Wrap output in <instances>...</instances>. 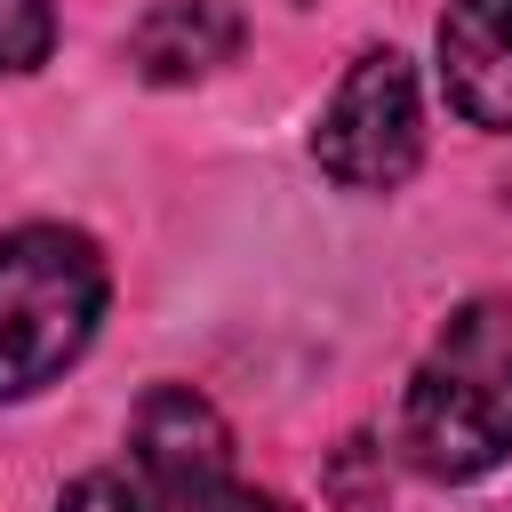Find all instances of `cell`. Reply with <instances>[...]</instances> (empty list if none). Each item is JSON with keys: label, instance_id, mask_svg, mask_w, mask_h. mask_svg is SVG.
<instances>
[{"label": "cell", "instance_id": "obj_6", "mask_svg": "<svg viewBox=\"0 0 512 512\" xmlns=\"http://www.w3.org/2000/svg\"><path fill=\"white\" fill-rule=\"evenodd\" d=\"M232 48H240V16H232L224 0H160V8L128 32L136 72H144V80H160V88H176V80H200V72L232 64Z\"/></svg>", "mask_w": 512, "mask_h": 512}, {"label": "cell", "instance_id": "obj_3", "mask_svg": "<svg viewBox=\"0 0 512 512\" xmlns=\"http://www.w3.org/2000/svg\"><path fill=\"white\" fill-rule=\"evenodd\" d=\"M416 152H424L416 72H408L400 48H368V56L336 80V96H328V112H320V128H312V160H320L344 192H392V184L416 168Z\"/></svg>", "mask_w": 512, "mask_h": 512}, {"label": "cell", "instance_id": "obj_1", "mask_svg": "<svg viewBox=\"0 0 512 512\" xmlns=\"http://www.w3.org/2000/svg\"><path fill=\"white\" fill-rule=\"evenodd\" d=\"M400 448L432 480H480L512 448V296L448 312L400 400Z\"/></svg>", "mask_w": 512, "mask_h": 512}, {"label": "cell", "instance_id": "obj_2", "mask_svg": "<svg viewBox=\"0 0 512 512\" xmlns=\"http://www.w3.org/2000/svg\"><path fill=\"white\" fill-rule=\"evenodd\" d=\"M104 312V256L88 232L24 224L0 240V400L40 392L80 360Z\"/></svg>", "mask_w": 512, "mask_h": 512}, {"label": "cell", "instance_id": "obj_4", "mask_svg": "<svg viewBox=\"0 0 512 512\" xmlns=\"http://www.w3.org/2000/svg\"><path fill=\"white\" fill-rule=\"evenodd\" d=\"M136 472L160 496V512H296L288 496L232 480V432L184 384H152L144 392V408H136Z\"/></svg>", "mask_w": 512, "mask_h": 512}, {"label": "cell", "instance_id": "obj_5", "mask_svg": "<svg viewBox=\"0 0 512 512\" xmlns=\"http://www.w3.org/2000/svg\"><path fill=\"white\" fill-rule=\"evenodd\" d=\"M440 88L472 128H512V0H456L440 16Z\"/></svg>", "mask_w": 512, "mask_h": 512}, {"label": "cell", "instance_id": "obj_8", "mask_svg": "<svg viewBox=\"0 0 512 512\" xmlns=\"http://www.w3.org/2000/svg\"><path fill=\"white\" fill-rule=\"evenodd\" d=\"M56 512H160V496L136 488V480H120V472H80Z\"/></svg>", "mask_w": 512, "mask_h": 512}, {"label": "cell", "instance_id": "obj_7", "mask_svg": "<svg viewBox=\"0 0 512 512\" xmlns=\"http://www.w3.org/2000/svg\"><path fill=\"white\" fill-rule=\"evenodd\" d=\"M56 48V8L48 0H0V72H32Z\"/></svg>", "mask_w": 512, "mask_h": 512}]
</instances>
